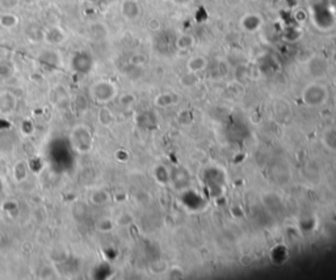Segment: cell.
Returning <instances> with one entry per match:
<instances>
[{"mask_svg":"<svg viewBox=\"0 0 336 280\" xmlns=\"http://www.w3.org/2000/svg\"><path fill=\"white\" fill-rule=\"evenodd\" d=\"M16 105H17V99H16L15 94L11 93V92H3V93H0V114H12V113L15 112Z\"/></svg>","mask_w":336,"mask_h":280,"instance_id":"cell-1","label":"cell"},{"mask_svg":"<svg viewBox=\"0 0 336 280\" xmlns=\"http://www.w3.org/2000/svg\"><path fill=\"white\" fill-rule=\"evenodd\" d=\"M46 38L53 43H61L62 41H64V33L59 28H53V29H50V32L46 34Z\"/></svg>","mask_w":336,"mask_h":280,"instance_id":"cell-2","label":"cell"},{"mask_svg":"<svg viewBox=\"0 0 336 280\" xmlns=\"http://www.w3.org/2000/svg\"><path fill=\"white\" fill-rule=\"evenodd\" d=\"M17 24V17L11 13H4L0 16V25L4 28H13Z\"/></svg>","mask_w":336,"mask_h":280,"instance_id":"cell-3","label":"cell"},{"mask_svg":"<svg viewBox=\"0 0 336 280\" xmlns=\"http://www.w3.org/2000/svg\"><path fill=\"white\" fill-rule=\"evenodd\" d=\"M99 121L103 124H109V122L112 121V115H110V113L106 109H101L100 110V113H99Z\"/></svg>","mask_w":336,"mask_h":280,"instance_id":"cell-4","label":"cell"},{"mask_svg":"<svg viewBox=\"0 0 336 280\" xmlns=\"http://www.w3.org/2000/svg\"><path fill=\"white\" fill-rule=\"evenodd\" d=\"M0 6L6 9H13L18 6V0H0Z\"/></svg>","mask_w":336,"mask_h":280,"instance_id":"cell-5","label":"cell"}]
</instances>
